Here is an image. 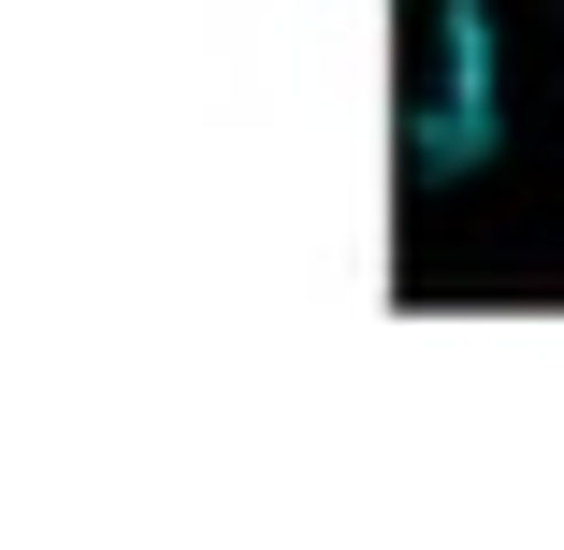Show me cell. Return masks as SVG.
<instances>
[{
  "label": "cell",
  "mask_w": 564,
  "mask_h": 550,
  "mask_svg": "<svg viewBox=\"0 0 564 550\" xmlns=\"http://www.w3.org/2000/svg\"><path fill=\"white\" fill-rule=\"evenodd\" d=\"M405 30V174H492L507 145V73H492V0H391Z\"/></svg>",
  "instance_id": "cell-1"
}]
</instances>
